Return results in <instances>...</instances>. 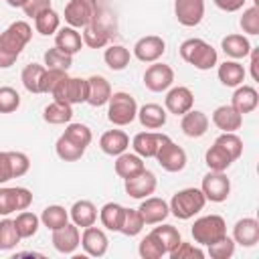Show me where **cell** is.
Listing matches in <instances>:
<instances>
[{
  "label": "cell",
  "mask_w": 259,
  "mask_h": 259,
  "mask_svg": "<svg viewBox=\"0 0 259 259\" xmlns=\"http://www.w3.org/2000/svg\"><path fill=\"white\" fill-rule=\"evenodd\" d=\"M32 38V26L26 20H14L0 32V69H8L16 63L24 47Z\"/></svg>",
  "instance_id": "1"
},
{
  "label": "cell",
  "mask_w": 259,
  "mask_h": 259,
  "mask_svg": "<svg viewBox=\"0 0 259 259\" xmlns=\"http://www.w3.org/2000/svg\"><path fill=\"white\" fill-rule=\"evenodd\" d=\"M178 51H180L182 61L188 63V65H192L198 71H208L214 65H219V53H217V49L210 42H206L204 38H196V36L186 38V40H182V45H180Z\"/></svg>",
  "instance_id": "2"
},
{
  "label": "cell",
  "mask_w": 259,
  "mask_h": 259,
  "mask_svg": "<svg viewBox=\"0 0 259 259\" xmlns=\"http://www.w3.org/2000/svg\"><path fill=\"white\" fill-rule=\"evenodd\" d=\"M204 204H206V198H204L202 190H200V188H194V186L178 190V192L170 198V202H168L170 214H174V217L180 219V221L192 219L194 214H198V212L204 208Z\"/></svg>",
  "instance_id": "3"
},
{
  "label": "cell",
  "mask_w": 259,
  "mask_h": 259,
  "mask_svg": "<svg viewBox=\"0 0 259 259\" xmlns=\"http://www.w3.org/2000/svg\"><path fill=\"white\" fill-rule=\"evenodd\" d=\"M138 115V101L134 95H130L127 91H115L111 93L109 101H107V119L117 125H130Z\"/></svg>",
  "instance_id": "4"
},
{
  "label": "cell",
  "mask_w": 259,
  "mask_h": 259,
  "mask_svg": "<svg viewBox=\"0 0 259 259\" xmlns=\"http://www.w3.org/2000/svg\"><path fill=\"white\" fill-rule=\"evenodd\" d=\"M190 235L196 245H210L227 235V223L221 214H204L194 221L190 227Z\"/></svg>",
  "instance_id": "5"
},
{
  "label": "cell",
  "mask_w": 259,
  "mask_h": 259,
  "mask_svg": "<svg viewBox=\"0 0 259 259\" xmlns=\"http://www.w3.org/2000/svg\"><path fill=\"white\" fill-rule=\"evenodd\" d=\"M87 93H89V83L83 77H63L55 89L51 91L55 101H63L69 105H77V103H87Z\"/></svg>",
  "instance_id": "6"
},
{
  "label": "cell",
  "mask_w": 259,
  "mask_h": 259,
  "mask_svg": "<svg viewBox=\"0 0 259 259\" xmlns=\"http://www.w3.org/2000/svg\"><path fill=\"white\" fill-rule=\"evenodd\" d=\"M101 14L97 0H69L65 6V22L73 28H85Z\"/></svg>",
  "instance_id": "7"
},
{
  "label": "cell",
  "mask_w": 259,
  "mask_h": 259,
  "mask_svg": "<svg viewBox=\"0 0 259 259\" xmlns=\"http://www.w3.org/2000/svg\"><path fill=\"white\" fill-rule=\"evenodd\" d=\"M32 204V192L24 186H0V217L26 210Z\"/></svg>",
  "instance_id": "8"
},
{
  "label": "cell",
  "mask_w": 259,
  "mask_h": 259,
  "mask_svg": "<svg viewBox=\"0 0 259 259\" xmlns=\"http://www.w3.org/2000/svg\"><path fill=\"white\" fill-rule=\"evenodd\" d=\"M174 83V69L166 63H152L146 71H144V85L148 91L152 93H162L168 91Z\"/></svg>",
  "instance_id": "9"
},
{
  "label": "cell",
  "mask_w": 259,
  "mask_h": 259,
  "mask_svg": "<svg viewBox=\"0 0 259 259\" xmlns=\"http://www.w3.org/2000/svg\"><path fill=\"white\" fill-rule=\"evenodd\" d=\"M154 158L158 160V164L166 172H182L186 168V162H188V156H186L184 148L178 146V144H174L172 140H166L160 146V150L156 152Z\"/></svg>",
  "instance_id": "10"
},
{
  "label": "cell",
  "mask_w": 259,
  "mask_h": 259,
  "mask_svg": "<svg viewBox=\"0 0 259 259\" xmlns=\"http://www.w3.org/2000/svg\"><path fill=\"white\" fill-rule=\"evenodd\" d=\"M156 186H158V178L148 168H144L138 174H134V176H130V178L123 180V188H125L127 196H132L136 200H142L146 196H152L156 192Z\"/></svg>",
  "instance_id": "11"
},
{
  "label": "cell",
  "mask_w": 259,
  "mask_h": 259,
  "mask_svg": "<svg viewBox=\"0 0 259 259\" xmlns=\"http://www.w3.org/2000/svg\"><path fill=\"white\" fill-rule=\"evenodd\" d=\"M200 190H202L206 200H210V202H225L229 198V194H231V180L227 178L225 172L210 170L208 174H204V178L200 182Z\"/></svg>",
  "instance_id": "12"
},
{
  "label": "cell",
  "mask_w": 259,
  "mask_h": 259,
  "mask_svg": "<svg viewBox=\"0 0 259 259\" xmlns=\"http://www.w3.org/2000/svg\"><path fill=\"white\" fill-rule=\"evenodd\" d=\"M166 53V40L158 34H146L136 40L134 57L142 63H156Z\"/></svg>",
  "instance_id": "13"
},
{
  "label": "cell",
  "mask_w": 259,
  "mask_h": 259,
  "mask_svg": "<svg viewBox=\"0 0 259 259\" xmlns=\"http://www.w3.org/2000/svg\"><path fill=\"white\" fill-rule=\"evenodd\" d=\"M174 16L182 26H198L204 18V0H174Z\"/></svg>",
  "instance_id": "14"
},
{
  "label": "cell",
  "mask_w": 259,
  "mask_h": 259,
  "mask_svg": "<svg viewBox=\"0 0 259 259\" xmlns=\"http://www.w3.org/2000/svg\"><path fill=\"white\" fill-rule=\"evenodd\" d=\"M194 105V93L184 87V85H176V87H170L166 91V97H164V109L168 113H174V115H184L188 109H192Z\"/></svg>",
  "instance_id": "15"
},
{
  "label": "cell",
  "mask_w": 259,
  "mask_h": 259,
  "mask_svg": "<svg viewBox=\"0 0 259 259\" xmlns=\"http://www.w3.org/2000/svg\"><path fill=\"white\" fill-rule=\"evenodd\" d=\"M51 243L53 247L63 253V255H73L81 243V231L75 223H67L63 225L61 229L53 231V237H51Z\"/></svg>",
  "instance_id": "16"
},
{
  "label": "cell",
  "mask_w": 259,
  "mask_h": 259,
  "mask_svg": "<svg viewBox=\"0 0 259 259\" xmlns=\"http://www.w3.org/2000/svg\"><path fill=\"white\" fill-rule=\"evenodd\" d=\"M79 245L83 247V251L87 255H91V257H103L107 253V249H109V239H107V235H105L103 229L91 225V227H85L83 229L81 243Z\"/></svg>",
  "instance_id": "17"
},
{
  "label": "cell",
  "mask_w": 259,
  "mask_h": 259,
  "mask_svg": "<svg viewBox=\"0 0 259 259\" xmlns=\"http://www.w3.org/2000/svg\"><path fill=\"white\" fill-rule=\"evenodd\" d=\"M111 36H113V28H111V24H107L103 20L101 14L97 16L95 22H91L89 26H85L83 28V34H81L83 45H87L89 49H101V47H105L111 40Z\"/></svg>",
  "instance_id": "18"
},
{
  "label": "cell",
  "mask_w": 259,
  "mask_h": 259,
  "mask_svg": "<svg viewBox=\"0 0 259 259\" xmlns=\"http://www.w3.org/2000/svg\"><path fill=\"white\" fill-rule=\"evenodd\" d=\"M166 140H170V138L166 134H162V132H140V134L134 136L132 148L142 158H154L156 152L160 150V146Z\"/></svg>",
  "instance_id": "19"
},
{
  "label": "cell",
  "mask_w": 259,
  "mask_h": 259,
  "mask_svg": "<svg viewBox=\"0 0 259 259\" xmlns=\"http://www.w3.org/2000/svg\"><path fill=\"white\" fill-rule=\"evenodd\" d=\"M138 210H140V214H142L146 225H160L170 214L168 202L164 198H160V196H146V198H142V204H140Z\"/></svg>",
  "instance_id": "20"
},
{
  "label": "cell",
  "mask_w": 259,
  "mask_h": 259,
  "mask_svg": "<svg viewBox=\"0 0 259 259\" xmlns=\"http://www.w3.org/2000/svg\"><path fill=\"white\" fill-rule=\"evenodd\" d=\"M180 130L186 138H202L208 132V115L200 109H188L184 115H180Z\"/></svg>",
  "instance_id": "21"
},
{
  "label": "cell",
  "mask_w": 259,
  "mask_h": 259,
  "mask_svg": "<svg viewBox=\"0 0 259 259\" xmlns=\"http://www.w3.org/2000/svg\"><path fill=\"white\" fill-rule=\"evenodd\" d=\"M233 241L241 247H255L259 241V221L253 217L239 219L233 227Z\"/></svg>",
  "instance_id": "22"
},
{
  "label": "cell",
  "mask_w": 259,
  "mask_h": 259,
  "mask_svg": "<svg viewBox=\"0 0 259 259\" xmlns=\"http://www.w3.org/2000/svg\"><path fill=\"white\" fill-rule=\"evenodd\" d=\"M138 121L142 123V127L146 130H160L166 125L168 119V111L158 105V103H144L142 107H138Z\"/></svg>",
  "instance_id": "23"
},
{
  "label": "cell",
  "mask_w": 259,
  "mask_h": 259,
  "mask_svg": "<svg viewBox=\"0 0 259 259\" xmlns=\"http://www.w3.org/2000/svg\"><path fill=\"white\" fill-rule=\"evenodd\" d=\"M99 148L107 156H119L130 148V136L123 130H107L99 138Z\"/></svg>",
  "instance_id": "24"
},
{
  "label": "cell",
  "mask_w": 259,
  "mask_h": 259,
  "mask_svg": "<svg viewBox=\"0 0 259 259\" xmlns=\"http://www.w3.org/2000/svg\"><path fill=\"white\" fill-rule=\"evenodd\" d=\"M231 105L241 115L255 111L257 105H259V93H257V89L251 87V85H239V87H235V93L231 97Z\"/></svg>",
  "instance_id": "25"
},
{
  "label": "cell",
  "mask_w": 259,
  "mask_h": 259,
  "mask_svg": "<svg viewBox=\"0 0 259 259\" xmlns=\"http://www.w3.org/2000/svg\"><path fill=\"white\" fill-rule=\"evenodd\" d=\"M212 123L221 132H237L243 125V115L229 103V105H219L212 111Z\"/></svg>",
  "instance_id": "26"
},
{
  "label": "cell",
  "mask_w": 259,
  "mask_h": 259,
  "mask_svg": "<svg viewBox=\"0 0 259 259\" xmlns=\"http://www.w3.org/2000/svg\"><path fill=\"white\" fill-rule=\"evenodd\" d=\"M221 49H223V53H225L229 59L239 61V59L249 57V53H251L253 47H251V42H249V38H247L245 34L233 32V34L223 36V40H221Z\"/></svg>",
  "instance_id": "27"
},
{
  "label": "cell",
  "mask_w": 259,
  "mask_h": 259,
  "mask_svg": "<svg viewBox=\"0 0 259 259\" xmlns=\"http://www.w3.org/2000/svg\"><path fill=\"white\" fill-rule=\"evenodd\" d=\"M89 83V93H87V103L93 107H101L107 105L109 97H111V85L103 75H91L87 79Z\"/></svg>",
  "instance_id": "28"
},
{
  "label": "cell",
  "mask_w": 259,
  "mask_h": 259,
  "mask_svg": "<svg viewBox=\"0 0 259 259\" xmlns=\"http://www.w3.org/2000/svg\"><path fill=\"white\" fill-rule=\"evenodd\" d=\"M69 219L79 227V229H85V227H91L95 225L97 221V206L91 202V200H75L73 206L69 208Z\"/></svg>",
  "instance_id": "29"
},
{
  "label": "cell",
  "mask_w": 259,
  "mask_h": 259,
  "mask_svg": "<svg viewBox=\"0 0 259 259\" xmlns=\"http://www.w3.org/2000/svg\"><path fill=\"white\" fill-rule=\"evenodd\" d=\"M217 77L225 87H239V85H243V81L247 77V71L239 61L231 59V61H225V63L219 65Z\"/></svg>",
  "instance_id": "30"
},
{
  "label": "cell",
  "mask_w": 259,
  "mask_h": 259,
  "mask_svg": "<svg viewBox=\"0 0 259 259\" xmlns=\"http://www.w3.org/2000/svg\"><path fill=\"white\" fill-rule=\"evenodd\" d=\"M146 168V164H144V158L142 156H138L136 152H123V154H119V156H115V164H113V170H115V174L119 176V178H130V176H134V174H138L140 170H144Z\"/></svg>",
  "instance_id": "31"
},
{
  "label": "cell",
  "mask_w": 259,
  "mask_h": 259,
  "mask_svg": "<svg viewBox=\"0 0 259 259\" xmlns=\"http://www.w3.org/2000/svg\"><path fill=\"white\" fill-rule=\"evenodd\" d=\"M55 47H59L61 51H65L67 55H75L83 49V38L81 32L73 26H63L55 32Z\"/></svg>",
  "instance_id": "32"
},
{
  "label": "cell",
  "mask_w": 259,
  "mask_h": 259,
  "mask_svg": "<svg viewBox=\"0 0 259 259\" xmlns=\"http://www.w3.org/2000/svg\"><path fill=\"white\" fill-rule=\"evenodd\" d=\"M42 119L51 125H63L69 123L73 119V105L63 103V101H51L45 109H42Z\"/></svg>",
  "instance_id": "33"
},
{
  "label": "cell",
  "mask_w": 259,
  "mask_h": 259,
  "mask_svg": "<svg viewBox=\"0 0 259 259\" xmlns=\"http://www.w3.org/2000/svg\"><path fill=\"white\" fill-rule=\"evenodd\" d=\"M123 212H125V206H121L119 202H105L99 208L101 227L107 229V231L119 233V227H121V221H123Z\"/></svg>",
  "instance_id": "34"
},
{
  "label": "cell",
  "mask_w": 259,
  "mask_h": 259,
  "mask_svg": "<svg viewBox=\"0 0 259 259\" xmlns=\"http://www.w3.org/2000/svg\"><path fill=\"white\" fill-rule=\"evenodd\" d=\"M47 67L38 65V63H30L22 69L20 73V81L24 85V89L28 93H42V79H45Z\"/></svg>",
  "instance_id": "35"
},
{
  "label": "cell",
  "mask_w": 259,
  "mask_h": 259,
  "mask_svg": "<svg viewBox=\"0 0 259 259\" xmlns=\"http://www.w3.org/2000/svg\"><path fill=\"white\" fill-rule=\"evenodd\" d=\"M150 235H152V239L164 249L166 255L182 241L180 231H178L176 227H172V225H162V223H160V227H154V229L150 231Z\"/></svg>",
  "instance_id": "36"
},
{
  "label": "cell",
  "mask_w": 259,
  "mask_h": 259,
  "mask_svg": "<svg viewBox=\"0 0 259 259\" xmlns=\"http://www.w3.org/2000/svg\"><path fill=\"white\" fill-rule=\"evenodd\" d=\"M103 61L111 71H123L132 61V53L123 45H109L103 53Z\"/></svg>",
  "instance_id": "37"
},
{
  "label": "cell",
  "mask_w": 259,
  "mask_h": 259,
  "mask_svg": "<svg viewBox=\"0 0 259 259\" xmlns=\"http://www.w3.org/2000/svg\"><path fill=\"white\" fill-rule=\"evenodd\" d=\"M235 160L231 158V154L219 146V144H212L206 152H204V164L208 166V170H214V172H225Z\"/></svg>",
  "instance_id": "38"
},
{
  "label": "cell",
  "mask_w": 259,
  "mask_h": 259,
  "mask_svg": "<svg viewBox=\"0 0 259 259\" xmlns=\"http://www.w3.org/2000/svg\"><path fill=\"white\" fill-rule=\"evenodd\" d=\"M40 223L49 231H57V229H61L63 225L69 223V210L61 204H49L40 212Z\"/></svg>",
  "instance_id": "39"
},
{
  "label": "cell",
  "mask_w": 259,
  "mask_h": 259,
  "mask_svg": "<svg viewBox=\"0 0 259 259\" xmlns=\"http://www.w3.org/2000/svg\"><path fill=\"white\" fill-rule=\"evenodd\" d=\"M32 20H34V30L42 36H51L61 28V16L53 8H47V10L38 12Z\"/></svg>",
  "instance_id": "40"
},
{
  "label": "cell",
  "mask_w": 259,
  "mask_h": 259,
  "mask_svg": "<svg viewBox=\"0 0 259 259\" xmlns=\"http://www.w3.org/2000/svg\"><path fill=\"white\" fill-rule=\"evenodd\" d=\"M12 221H14V227L18 231L20 239L34 237L36 231H38V227H40V217L34 214V212H30V210H20L16 214V219H12Z\"/></svg>",
  "instance_id": "41"
},
{
  "label": "cell",
  "mask_w": 259,
  "mask_h": 259,
  "mask_svg": "<svg viewBox=\"0 0 259 259\" xmlns=\"http://www.w3.org/2000/svg\"><path fill=\"white\" fill-rule=\"evenodd\" d=\"M55 154L63 160V162H77V160H81L83 158V154H85V148H81V146H77L75 142H71L67 136H59V140H57V144H55Z\"/></svg>",
  "instance_id": "42"
},
{
  "label": "cell",
  "mask_w": 259,
  "mask_h": 259,
  "mask_svg": "<svg viewBox=\"0 0 259 259\" xmlns=\"http://www.w3.org/2000/svg\"><path fill=\"white\" fill-rule=\"evenodd\" d=\"M146 227L142 214L138 208H125L123 212V221H121V227H119V233L125 235V237H136L142 233V229Z\"/></svg>",
  "instance_id": "43"
},
{
  "label": "cell",
  "mask_w": 259,
  "mask_h": 259,
  "mask_svg": "<svg viewBox=\"0 0 259 259\" xmlns=\"http://www.w3.org/2000/svg\"><path fill=\"white\" fill-rule=\"evenodd\" d=\"M63 136H67L71 142H75L77 146H81V148H85V150H87V146H89L91 140H93V134H91L89 125L77 123V121H69L67 127H65V132H63Z\"/></svg>",
  "instance_id": "44"
},
{
  "label": "cell",
  "mask_w": 259,
  "mask_h": 259,
  "mask_svg": "<svg viewBox=\"0 0 259 259\" xmlns=\"http://www.w3.org/2000/svg\"><path fill=\"white\" fill-rule=\"evenodd\" d=\"M20 235L14 227L12 219H2L0 221V251H10L20 243Z\"/></svg>",
  "instance_id": "45"
},
{
  "label": "cell",
  "mask_w": 259,
  "mask_h": 259,
  "mask_svg": "<svg viewBox=\"0 0 259 259\" xmlns=\"http://www.w3.org/2000/svg\"><path fill=\"white\" fill-rule=\"evenodd\" d=\"M45 67L47 69H59V71H69V67L73 65V55H67L65 51H61L59 47H53L45 53Z\"/></svg>",
  "instance_id": "46"
},
{
  "label": "cell",
  "mask_w": 259,
  "mask_h": 259,
  "mask_svg": "<svg viewBox=\"0 0 259 259\" xmlns=\"http://www.w3.org/2000/svg\"><path fill=\"white\" fill-rule=\"evenodd\" d=\"M206 249H208L206 255H210L212 259H229L235 255V241H233V237L225 235L223 239L206 245Z\"/></svg>",
  "instance_id": "47"
},
{
  "label": "cell",
  "mask_w": 259,
  "mask_h": 259,
  "mask_svg": "<svg viewBox=\"0 0 259 259\" xmlns=\"http://www.w3.org/2000/svg\"><path fill=\"white\" fill-rule=\"evenodd\" d=\"M214 144L223 146V148L231 154V158H233V160L241 158V154H243V140H241L235 132H223V134L214 140Z\"/></svg>",
  "instance_id": "48"
},
{
  "label": "cell",
  "mask_w": 259,
  "mask_h": 259,
  "mask_svg": "<svg viewBox=\"0 0 259 259\" xmlns=\"http://www.w3.org/2000/svg\"><path fill=\"white\" fill-rule=\"evenodd\" d=\"M204 255H206V253H204L198 245L184 243V241H180V243L168 253L170 259H202Z\"/></svg>",
  "instance_id": "49"
},
{
  "label": "cell",
  "mask_w": 259,
  "mask_h": 259,
  "mask_svg": "<svg viewBox=\"0 0 259 259\" xmlns=\"http://www.w3.org/2000/svg\"><path fill=\"white\" fill-rule=\"evenodd\" d=\"M20 107V95L14 87H0V113H12Z\"/></svg>",
  "instance_id": "50"
},
{
  "label": "cell",
  "mask_w": 259,
  "mask_h": 259,
  "mask_svg": "<svg viewBox=\"0 0 259 259\" xmlns=\"http://www.w3.org/2000/svg\"><path fill=\"white\" fill-rule=\"evenodd\" d=\"M239 24H241L243 32H247V34H251V36L259 34V8H257V6L245 8V10H243V16H241V20H239Z\"/></svg>",
  "instance_id": "51"
},
{
  "label": "cell",
  "mask_w": 259,
  "mask_h": 259,
  "mask_svg": "<svg viewBox=\"0 0 259 259\" xmlns=\"http://www.w3.org/2000/svg\"><path fill=\"white\" fill-rule=\"evenodd\" d=\"M138 253H140V257L142 259H160V257H164L166 253H164V249L152 239V235L148 233L142 241H140V245H138Z\"/></svg>",
  "instance_id": "52"
},
{
  "label": "cell",
  "mask_w": 259,
  "mask_h": 259,
  "mask_svg": "<svg viewBox=\"0 0 259 259\" xmlns=\"http://www.w3.org/2000/svg\"><path fill=\"white\" fill-rule=\"evenodd\" d=\"M10 154V162H12V174L14 178L24 176L30 170V158L24 152H8Z\"/></svg>",
  "instance_id": "53"
},
{
  "label": "cell",
  "mask_w": 259,
  "mask_h": 259,
  "mask_svg": "<svg viewBox=\"0 0 259 259\" xmlns=\"http://www.w3.org/2000/svg\"><path fill=\"white\" fill-rule=\"evenodd\" d=\"M67 77V71H59V69H47L45 79H42V93H51L55 89V85Z\"/></svg>",
  "instance_id": "54"
},
{
  "label": "cell",
  "mask_w": 259,
  "mask_h": 259,
  "mask_svg": "<svg viewBox=\"0 0 259 259\" xmlns=\"http://www.w3.org/2000/svg\"><path fill=\"white\" fill-rule=\"evenodd\" d=\"M51 8V0H26V4L22 6V12L28 16V18H34L38 12Z\"/></svg>",
  "instance_id": "55"
},
{
  "label": "cell",
  "mask_w": 259,
  "mask_h": 259,
  "mask_svg": "<svg viewBox=\"0 0 259 259\" xmlns=\"http://www.w3.org/2000/svg\"><path fill=\"white\" fill-rule=\"evenodd\" d=\"M12 178H14V174H12L10 154L8 152H0V184H6Z\"/></svg>",
  "instance_id": "56"
},
{
  "label": "cell",
  "mask_w": 259,
  "mask_h": 259,
  "mask_svg": "<svg viewBox=\"0 0 259 259\" xmlns=\"http://www.w3.org/2000/svg\"><path fill=\"white\" fill-rule=\"evenodd\" d=\"M217 8H221L223 12H237L245 6L247 0H212Z\"/></svg>",
  "instance_id": "57"
},
{
  "label": "cell",
  "mask_w": 259,
  "mask_h": 259,
  "mask_svg": "<svg viewBox=\"0 0 259 259\" xmlns=\"http://www.w3.org/2000/svg\"><path fill=\"white\" fill-rule=\"evenodd\" d=\"M249 57H251V63H249V67H251V77H253V81H259V49H251V53H249Z\"/></svg>",
  "instance_id": "58"
},
{
  "label": "cell",
  "mask_w": 259,
  "mask_h": 259,
  "mask_svg": "<svg viewBox=\"0 0 259 259\" xmlns=\"http://www.w3.org/2000/svg\"><path fill=\"white\" fill-rule=\"evenodd\" d=\"M8 6H12V8H22L24 4H26V0H4Z\"/></svg>",
  "instance_id": "59"
}]
</instances>
